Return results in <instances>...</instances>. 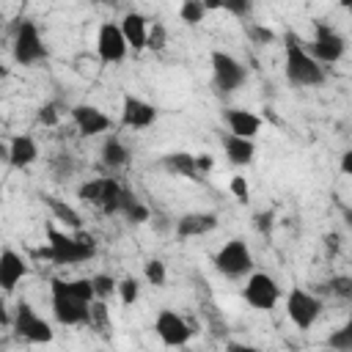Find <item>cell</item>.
I'll return each instance as SVG.
<instances>
[{
	"label": "cell",
	"mask_w": 352,
	"mask_h": 352,
	"mask_svg": "<svg viewBox=\"0 0 352 352\" xmlns=\"http://www.w3.org/2000/svg\"><path fill=\"white\" fill-rule=\"evenodd\" d=\"M47 236H50V245L36 250L38 258H50L55 264H80L96 256L94 236H85V234L69 236L58 228H47Z\"/></svg>",
	"instance_id": "6da1fadb"
},
{
	"label": "cell",
	"mask_w": 352,
	"mask_h": 352,
	"mask_svg": "<svg viewBox=\"0 0 352 352\" xmlns=\"http://www.w3.org/2000/svg\"><path fill=\"white\" fill-rule=\"evenodd\" d=\"M286 77L292 85H319L324 80V69L314 55H308L294 33L286 36Z\"/></svg>",
	"instance_id": "7a4b0ae2"
},
{
	"label": "cell",
	"mask_w": 352,
	"mask_h": 352,
	"mask_svg": "<svg viewBox=\"0 0 352 352\" xmlns=\"http://www.w3.org/2000/svg\"><path fill=\"white\" fill-rule=\"evenodd\" d=\"M44 58H47V50L41 44L38 28L30 19H22L16 28V36H14V60L22 66H33Z\"/></svg>",
	"instance_id": "3957f363"
},
{
	"label": "cell",
	"mask_w": 352,
	"mask_h": 352,
	"mask_svg": "<svg viewBox=\"0 0 352 352\" xmlns=\"http://www.w3.org/2000/svg\"><path fill=\"white\" fill-rule=\"evenodd\" d=\"M214 267H217V272H223L228 278H239L253 270V256L242 239H228L220 248V253L214 256Z\"/></svg>",
	"instance_id": "277c9868"
},
{
	"label": "cell",
	"mask_w": 352,
	"mask_h": 352,
	"mask_svg": "<svg viewBox=\"0 0 352 352\" xmlns=\"http://www.w3.org/2000/svg\"><path fill=\"white\" fill-rule=\"evenodd\" d=\"M52 311L60 324H85L91 319V302L63 292L60 286H52Z\"/></svg>",
	"instance_id": "5b68a950"
},
{
	"label": "cell",
	"mask_w": 352,
	"mask_h": 352,
	"mask_svg": "<svg viewBox=\"0 0 352 352\" xmlns=\"http://www.w3.org/2000/svg\"><path fill=\"white\" fill-rule=\"evenodd\" d=\"M286 314L300 330H308L322 314V300L305 289H292L286 297Z\"/></svg>",
	"instance_id": "8992f818"
},
{
	"label": "cell",
	"mask_w": 352,
	"mask_h": 352,
	"mask_svg": "<svg viewBox=\"0 0 352 352\" xmlns=\"http://www.w3.org/2000/svg\"><path fill=\"white\" fill-rule=\"evenodd\" d=\"M212 77H214V88L220 94H231L245 82V66L231 58L228 52H212Z\"/></svg>",
	"instance_id": "52a82bcc"
},
{
	"label": "cell",
	"mask_w": 352,
	"mask_h": 352,
	"mask_svg": "<svg viewBox=\"0 0 352 352\" xmlns=\"http://www.w3.org/2000/svg\"><path fill=\"white\" fill-rule=\"evenodd\" d=\"M14 330L22 336V338H28V341H33V344H47V341H52V330H50V324L30 308V302H19L16 305V314H14Z\"/></svg>",
	"instance_id": "ba28073f"
},
{
	"label": "cell",
	"mask_w": 352,
	"mask_h": 352,
	"mask_svg": "<svg viewBox=\"0 0 352 352\" xmlns=\"http://www.w3.org/2000/svg\"><path fill=\"white\" fill-rule=\"evenodd\" d=\"M242 294H245V300H248L253 308H258V311H272L275 302H278V297H280V289H278V283H275L267 272H253V275L248 278Z\"/></svg>",
	"instance_id": "9c48e42d"
},
{
	"label": "cell",
	"mask_w": 352,
	"mask_h": 352,
	"mask_svg": "<svg viewBox=\"0 0 352 352\" xmlns=\"http://www.w3.org/2000/svg\"><path fill=\"white\" fill-rule=\"evenodd\" d=\"M129 44H126V36L121 30V25H113V22H104L96 33V52H99V60L102 63H118L124 60Z\"/></svg>",
	"instance_id": "30bf717a"
},
{
	"label": "cell",
	"mask_w": 352,
	"mask_h": 352,
	"mask_svg": "<svg viewBox=\"0 0 352 352\" xmlns=\"http://www.w3.org/2000/svg\"><path fill=\"white\" fill-rule=\"evenodd\" d=\"M154 330H157V336L162 338L165 346H184L192 338V327L176 311H170V308H165V311L157 314Z\"/></svg>",
	"instance_id": "8fae6325"
},
{
	"label": "cell",
	"mask_w": 352,
	"mask_h": 352,
	"mask_svg": "<svg viewBox=\"0 0 352 352\" xmlns=\"http://www.w3.org/2000/svg\"><path fill=\"white\" fill-rule=\"evenodd\" d=\"M344 38L324 22H316V38L311 44V55L319 60V63H336L341 55H344Z\"/></svg>",
	"instance_id": "7c38bea8"
},
{
	"label": "cell",
	"mask_w": 352,
	"mask_h": 352,
	"mask_svg": "<svg viewBox=\"0 0 352 352\" xmlns=\"http://www.w3.org/2000/svg\"><path fill=\"white\" fill-rule=\"evenodd\" d=\"M157 121V110L154 104L138 99V96H124V107H121V124L124 126H132V129H146Z\"/></svg>",
	"instance_id": "4fadbf2b"
},
{
	"label": "cell",
	"mask_w": 352,
	"mask_h": 352,
	"mask_svg": "<svg viewBox=\"0 0 352 352\" xmlns=\"http://www.w3.org/2000/svg\"><path fill=\"white\" fill-rule=\"evenodd\" d=\"M72 118H74L80 135H85V138L99 135V132H107L110 124H113L110 116H104V113H102L99 107H94V104H77V107H72Z\"/></svg>",
	"instance_id": "5bb4252c"
},
{
	"label": "cell",
	"mask_w": 352,
	"mask_h": 352,
	"mask_svg": "<svg viewBox=\"0 0 352 352\" xmlns=\"http://www.w3.org/2000/svg\"><path fill=\"white\" fill-rule=\"evenodd\" d=\"M25 275H28L25 258H22L19 253H14L11 248H6V250L0 253V286H3V292H6V294L14 292L16 283H19Z\"/></svg>",
	"instance_id": "9a60e30c"
},
{
	"label": "cell",
	"mask_w": 352,
	"mask_h": 352,
	"mask_svg": "<svg viewBox=\"0 0 352 352\" xmlns=\"http://www.w3.org/2000/svg\"><path fill=\"white\" fill-rule=\"evenodd\" d=\"M214 226H217V217L212 212H190V214H182L176 220V234L182 239H190V236L209 234Z\"/></svg>",
	"instance_id": "2e32d148"
},
{
	"label": "cell",
	"mask_w": 352,
	"mask_h": 352,
	"mask_svg": "<svg viewBox=\"0 0 352 352\" xmlns=\"http://www.w3.org/2000/svg\"><path fill=\"white\" fill-rule=\"evenodd\" d=\"M223 148H226L228 162H234V165H250L253 154H256L253 138H242V135H234V132H228L223 138Z\"/></svg>",
	"instance_id": "e0dca14e"
},
{
	"label": "cell",
	"mask_w": 352,
	"mask_h": 352,
	"mask_svg": "<svg viewBox=\"0 0 352 352\" xmlns=\"http://www.w3.org/2000/svg\"><path fill=\"white\" fill-rule=\"evenodd\" d=\"M121 30H124L126 44H129L132 50H143V47H146V41H148V25H146V16H143V14H138V11L124 14Z\"/></svg>",
	"instance_id": "ac0fdd59"
},
{
	"label": "cell",
	"mask_w": 352,
	"mask_h": 352,
	"mask_svg": "<svg viewBox=\"0 0 352 352\" xmlns=\"http://www.w3.org/2000/svg\"><path fill=\"white\" fill-rule=\"evenodd\" d=\"M162 168L168 170V173H173V176H184V179H198V160H195V154H190V151H170V154H165L162 157Z\"/></svg>",
	"instance_id": "d6986e66"
},
{
	"label": "cell",
	"mask_w": 352,
	"mask_h": 352,
	"mask_svg": "<svg viewBox=\"0 0 352 352\" xmlns=\"http://www.w3.org/2000/svg\"><path fill=\"white\" fill-rule=\"evenodd\" d=\"M6 157H8V162L14 168H25V165H30L38 157V148H36V143H33L30 135H16L11 140V146L6 148Z\"/></svg>",
	"instance_id": "ffe728a7"
},
{
	"label": "cell",
	"mask_w": 352,
	"mask_h": 352,
	"mask_svg": "<svg viewBox=\"0 0 352 352\" xmlns=\"http://www.w3.org/2000/svg\"><path fill=\"white\" fill-rule=\"evenodd\" d=\"M226 124H228V132L242 135V138H253L261 129V118L256 113H250V110H228L226 113Z\"/></svg>",
	"instance_id": "44dd1931"
},
{
	"label": "cell",
	"mask_w": 352,
	"mask_h": 352,
	"mask_svg": "<svg viewBox=\"0 0 352 352\" xmlns=\"http://www.w3.org/2000/svg\"><path fill=\"white\" fill-rule=\"evenodd\" d=\"M126 160H129L126 146L118 138H107L104 146H102V162L107 168H121V165H126Z\"/></svg>",
	"instance_id": "7402d4cb"
},
{
	"label": "cell",
	"mask_w": 352,
	"mask_h": 352,
	"mask_svg": "<svg viewBox=\"0 0 352 352\" xmlns=\"http://www.w3.org/2000/svg\"><path fill=\"white\" fill-rule=\"evenodd\" d=\"M44 201L50 204V209H52V214L58 217V220H63L66 226H72V228H80L82 226V217L66 204V201H58V198H50V195H44Z\"/></svg>",
	"instance_id": "603a6c76"
},
{
	"label": "cell",
	"mask_w": 352,
	"mask_h": 352,
	"mask_svg": "<svg viewBox=\"0 0 352 352\" xmlns=\"http://www.w3.org/2000/svg\"><path fill=\"white\" fill-rule=\"evenodd\" d=\"M179 16H182L187 25H198V22L206 16V3H204V0H182Z\"/></svg>",
	"instance_id": "cb8c5ba5"
},
{
	"label": "cell",
	"mask_w": 352,
	"mask_h": 352,
	"mask_svg": "<svg viewBox=\"0 0 352 352\" xmlns=\"http://www.w3.org/2000/svg\"><path fill=\"white\" fill-rule=\"evenodd\" d=\"M88 324H96V330H102V333H107L110 330V319H107V311H104V300H94L91 302V319H88Z\"/></svg>",
	"instance_id": "d4e9b609"
},
{
	"label": "cell",
	"mask_w": 352,
	"mask_h": 352,
	"mask_svg": "<svg viewBox=\"0 0 352 352\" xmlns=\"http://www.w3.org/2000/svg\"><path fill=\"white\" fill-rule=\"evenodd\" d=\"M324 289H327L330 294H336V297L349 300V297H352V278H346V275H336V278H330V280L324 283Z\"/></svg>",
	"instance_id": "484cf974"
},
{
	"label": "cell",
	"mask_w": 352,
	"mask_h": 352,
	"mask_svg": "<svg viewBox=\"0 0 352 352\" xmlns=\"http://www.w3.org/2000/svg\"><path fill=\"white\" fill-rule=\"evenodd\" d=\"M327 344H330L333 349H352V319H349L341 330H336V333L327 338Z\"/></svg>",
	"instance_id": "4316f807"
},
{
	"label": "cell",
	"mask_w": 352,
	"mask_h": 352,
	"mask_svg": "<svg viewBox=\"0 0 352 352\" xmlns=\"http://www.w3.org/2000/svg\"><path fill=\"white\" fill-rule=\"evenodd\" d=\"M94 292L99 300H107L113 292H118V283L110 275H94Z\"/></svg>",
	"instance_id": "83f0119b"
},
{
	"label": "cell",
	"mask_w": 352,
	"mask_h": 352,
	"mask_svg": "<svg viewBox=\"0 0 352 352\" xmlns=\"http://www.w3.org/2000/svg\"><path fill=\"white\" fill-rule=\"evenodd\" d=\"M138 292H140V286H138L135 278H124V280L118 283V297H121L124 305H132V302L138 300Z\"/></svg>",
	"instance_id": "f1b7e54d"
},
{
	"label": "cell",
	"mask_w": 352,
	"mask_h": 352,
	"mask_svg": "<svg viewBox=\"0 0 352 352\" xmlns=\"http://www.w3.org/2000/svg\"><path fill=\"white\" fill-rule=\"evenodd\" d=\"M146 280H148L151 286H162V283H165V264L157 261V258L146 261Z\"/></svg>",
	"instance_id": "f546056e"
},
{
	"label": "cell",
	"mask_w": 352,
	"mask_h": 352,
	"mask_svg": "<svg viewBox=\"0 0 352 352\" xmlns=\"http://www.w3.org/2000/svg\"><path fill=\"white\" fill-rule=\"evenodd\" d=\"M165 38H168L165 25H162V22H154V25L148 28V41H146V47H148V50H162V47H165Z\"/></svg>",
	"instance_id": "4dcf8cb0"
},
{
	"label": "cell",
	"mask_w": 352,
	"mask_h": 352,
	"mask_svg": "<svg viewBox=\"0 0 352 352\" xmlns=\"http://www.w3.org/2000/svg\"><path fill=\"white\" fill-rule=\"evenodd\" d=\"M231 192H234V198L242 201V204L250 201V187H248L245 176H234V179H231Z\"/></svg>",
	"instance_id": "1f68e13d"
},
{
	"label": "cell",
	"mask_w": 352,
	"mask_h": 352,
	"mask_svg": "<svg viewBox=\"0 0 352 352\" xmlns=\"http://www.w3.org/2000/svg\"><path fill=\"white\" fill-rule=\"evenodd\" d=\"M228 14H234V16H248L250 14V0H226V6H223Z\"/></svg>",
	"instance_id": "d6a6232c"
},
{
	"label": "cell",
	"mask_w": 352,
	"mask_h": 352,
	"mask_svg": "<svg viewBox=\"0 0 352 352\" xmlns=\"http://www.w3.org/2000/svg\"><path fill=\"white\" fill-rule=\"evenodd\" d=\"M38 121H41L44 126H52V124L58 121V110H55V104H44V107L38 110Z\"/></svg>",
	"instance_id": "836d02e7"
},
{
	"label": "cell",
	"mask_w": 352,
	"mask_h": 352,
	"mask_svg": "<svg viewBox=\"0 0 352 352\" xmlns=\"http://www.w3.org/2000/svg\"><path fill=\"white\" fill-rule=\"evenodd\" d=\"M250 36H253L256 41H261V44L275 38V33H272V30H267V28H261V25H253V28H250Z\"/></svg>",
	"instance_id": "e575fe53"
},
{
	"label": "cell",
	"mask_w": 352,
	"mask_h": 352,
	"mask_svg": "<svg viewBox=\"0 0 352 352\" xmlns=\"http://www.w3.org/2000/svg\"><path fill=\"white\" fill-rule=\"evenodd\" d=\"M256 228H258V231H270V228H272V212L256 214Z\"/></svg>",
	"instance_id": "d590c367"
},
{
	"label": "cell",
	"mask_w": 352,
	"mask_h": 352,
	"mask_svg": "<svg viewBox=\"0 0 352 352\" xmlns=\"http://www.w3.org/2000/svg\"><path fill=\"white\" fill-rule=\"evenodd\" d=\"M341 170H344L346 176H352V148L344 151V157H341Z\"/></svg>",
	"instance_id": "8d00e7d4"
},
{
	"label": "cell",
	"mask_w": 352,
	"mask_h": 352,
	"mask_svg": "<svg viewBox=\"0 0 352 352\" xmlns=\"http://www.w3.org/2000/svg\"><path fill=\"white\" fill-rule=\"evenodd\" d=\"M195 160H198V170H209V168H212V157L201 154V157H195Z\"/></svg>",
	"instance_id": "74e56055"
},
{
	"label": "cell",
	"mask_w": 352,
	"mask_h": 352,
	"mask_svg": "<svg viewBox=\"0 0 352 352\" xmlns=\"http://www.w3.org/2000/svg\"><path fill=\"white\" fill-rule=\"evenodd\" d=\"M206 3V11H214V8H223L226 6V0H204Z\"/></svg>",
	"instance_id": "f35d334b"
},
{
	"label": "cell",
	"mask_w": 352,
	"mask_h": 352,
	"mask_svg": "<svg viewBox=\"0 0 352 352\" xmlns=\"http://www.w3.org/2000/svg\"><path fill=\"white\" fill-rule=\"evenodd\" d=\"M344 223L352 228V209H346V206H344Z\"/></svg>",
	"instance_id": "ab89813d"
},
{
	"label": "cell",
	"mask_w": 352,
	"mask_h": 352,
	"mask_svg": "<svg viewBox=\"0 0 352 352\" xmlns=\"http://www.w3.org/2000/svg\"><path fill=\"white\" fill-rule=\"evenodd\" d=\"M341 6H344V8L349 11V14H352V0H341Z\"/></svg>",
	"instance_id": "60d3db41"
}]
</instances>
